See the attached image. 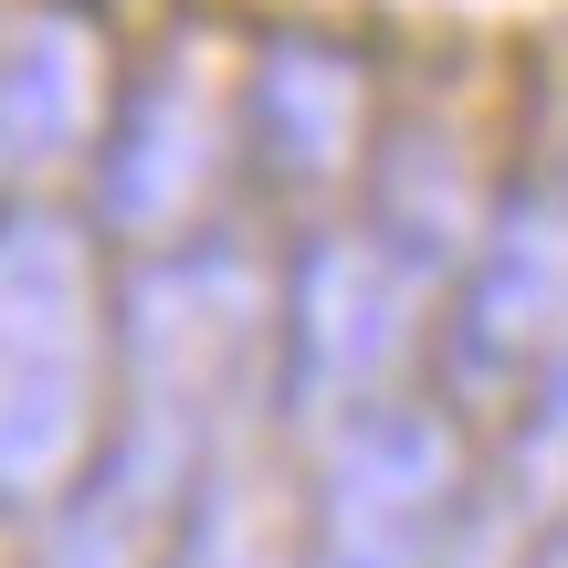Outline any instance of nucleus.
I'll return each mask as SVG.
<instances>
[{
    "instance_id": "1",
    "label": "nucleus",
    "mask_w": 568,
    "mask_h": 568,
    "mask_svg": "<svg viewBox=\"0 0 568 568\" xmlns=\"http://www.w3.org/2000/svg\"><path fill=\"white\" fill-rule=\"evenodd\" d=\"M116 410V316L63 211H0V516H53Z\"/></svg>"
},
{
    "instance_id": "2",
    "label": "nucleus",
    "mask_w": 568,
    "mask_h": 568,
    "mask_svg": "<svg viewBox=\"0 0 568 568\" xmlns=\"http://www.w3.org/2000/svg\"><path fill=\"white\" fill-rule=\"evenodd\" d=\"M232 169H243L232 159V74L211 63V42H169L159 63L116 74V105H105V138H95L105 232H126L148 253L201 243Z\"/></svg>"
},
{
    "instance_id": "3",
    "label": "nucleus",
    "mask_w": 568,
    "mask_h": 568,
    "mask_svg": "<svg viewBox=\"0 0 568 568\" xmlns=\"http://www.w3.org/2000/svg\"><path fill=\"white\" fill-rule=\"evenodd\" d=\"M422 284L389 264L358 222L305 232L274 295V400L295 432H347L358 410L389 400V358L410 337Z\"/></svg>"
},
{
    "instance_id": "4",
    "label": "nucleus",
    "mask_w": 568,
    "mask_h": 568,
    "mask_svg": "<svg viewBox=\"0 0 568 568\" xmlns=\"http://www.w3.org/2000/svg\"><path fill=\"white\" fill-rule=\"evenodd\" d=\"M558 347H568V201L558 190H506L464 253V284H453L443 389L464 410L527 400Z\"/></svg>"
},
{
    "instance_id": "5",
    "label": "nucleus",
    "mask_w": 568,
    "mask_h": 568,
    "mask_svg": "<svg viewBox=\"0 0 568 568\" xmlns=\"http://www.w3.org/2000/svg\"><path fill=\"white\" fill-rule=\"evenodd\" d=\"M464 495V443L432 400H379L326 432L316 464V537L295 568H432Z\"/></svg>"
},
{
    "instance_id": "6",
    "label": "nucleus",
    "mask_w": 568,
    "mask_h": 568,
    "mask_svg": "<svg viewBox=\"0 0 568 568\" xmlns=\"http://www.w3.org/2000/svg\"><path fill=\"white\" fill-rule=\"evenodd\" d=\"M232 159L284 201L347 180L368 159V63L326 32H264L232 63Z\"/></svg>"
},
{
    "instance_id": "7",
    "label": "nucleus",
    "mask_w": 568,
    "mask_h": 568,
    "mask_svg": "<svg viewBox=\"0 0 568 568\" xmlns=\"http://www.w3.org/2000/svg\"><path fill=\"white\" fill-rule=\"evenodd\" d=\"M116 105V42L95 0H0V190L95 159Z\"/></svg>"
},
{
    "instance_id": "8",
    "label": "nucleus",
    "mask_w": 568,
    "mask_h": 568,
    "mask_svg": "<svg viewBox=\"0 0 568 568\" xmlns=\"http://www.w3.org/2000/svg\"><path fill=\"white\" fill-rule=\"evenodd\" d=\"M368 243L389 253L410 284H432L443 264H464L474 232H485V201H474V169L464 148L443 138V126H389L379 148H368Z\"/></svg>"
},
{
    "instance_id": "9",
    "label": "nucleus",
    "mask_w": 568,
    "mask_h": 568,
    "mask_svg": "<svg viewBox=\"0 0 568 568\" xmlns=\"http://www.w3.org/2000/svg\"><path fill=\"white\" fill-rule=\"evenodd\" d=\"M516 464L527 474H568V347L537 368L527 389V422H516Z\"/></svg>"
}]
</instances>
